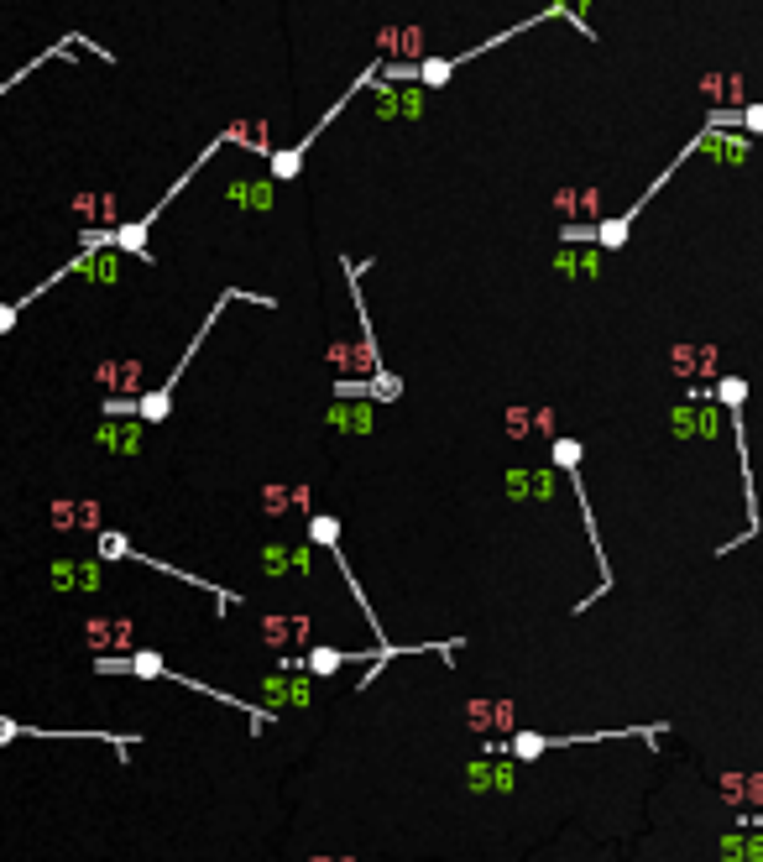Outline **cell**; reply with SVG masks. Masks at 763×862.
I'll return each instance as SVG.
<instances>
[{
	"label": "cell",
	"mask_w": 763,
	"mask_h": 862,
	"mask_svg": "<svg viewBox=\"0 0 763 862\" xmlns=\"http://www.w3.org/2000/svg\"><path fill=\"white\" fill-rule=\"evenodd\" d=\"M554 465L570 476L575 486V502H581V518H586V533H591V549H596V565H601V596L612 591V565H607V549H601V533H596V518H591V502H586V486H581V445L575 439H554Z\"/></svg>",
	"instance_id": "cell-1"
},
{
	"label": "cell",
	"mask_w": 763,
	"mask_h": 862,
	"mask_svg": "<svg viewBox=\"0 0 763 862\" xmlns=\"http://www.w3.org/2000/svg\"><path fill=\"white\" fill-rule=\"evenodd\" d=\"M136 424H142V418H105V424H100V445L115 450V455H131L136 450Z\"/></svg>",
	"instance_id": "cell-2"
},
{
	"label": "cell",
	"mask_w": 763,
	"mask_h": 862,
	"mask_svg": "<svg viewBox=\"0 0 763 862\" xmlns=\"http://www.w3.org/2000/svg\"><path fill=\"white\" fill-rule=\"evenodd\" d=\"M345 664V654H335V648H314V654H309V669L314 674H335Z\"/></svg>",
	"instance_id": "cell-3"
}]
</instances>
